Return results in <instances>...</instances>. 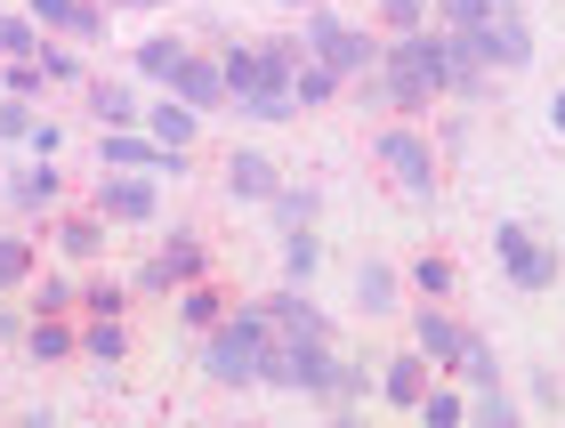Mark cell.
I'll list each match as a JSON object with an SVG mask.
<instances>
[{"instance_id": "d4e9b609", "label": "cell", "mask_w": 565, "mask_h": 428, "mask_svg": "<svg viewBox=\"0 0 565 428\" xmlns=\"http://www.w3.org/2000/svg\"><path fill=\"white\" fill-rule=\"evenodd\" d=\"M235 106H243L250 121H291V114H299V97H291V82H259V89H243Z\"/></svg>"}, {"instance_id": "44dd1931", "label": "cell", "mask_w": 565, "mask_h": 428, "mask_svg": "<svg viewBox=\"0 0 565 428\" xmlns=\"http://www.w3.org/2000/svg\"><path fill=\"white\" fill-rule=\"evenodd\" d=\"M73 347H82V340L65 332V315H33V332H24V356H33V364H65Z\"/></svg>"}, {"instance_id": "83f0119b", "label": "cell", "mask_w": 565, "mask_h": 428, "mask_svg": "<svg viewBox=\"0 0 565 428\" xmlns=\"http://www.w3.org/2000/svg\"><path fill=\"white\" fill-rule=\"evenodd\" d=\"M316 226H282V275H291V283H307V275H316Z\"/></svg>"}, {"instance_id": "9a60e30c", "label": "cell", "mask_w": 565, "mask_h": 428, "mask_svg": "<svg viewBox=\"0 0 565 428\" xmlns=\"http://www.w3.org/2000/svg\"><path fill=\"white\" fill-rule=\"evenodd\" d=\"M194 49H186V33H153V41H138L130 49V65L146 73V82H178V65H186Z\"/></svg>"}, {"instance_id": "e575fe53", "label": "cell", "mask_w": 565, "mask_h": 428, "mask_svg": "<svg viewBox=\"0 0 565 428\" xmlns=\"http://www.w3.org/2000/svg\"><path fill=\"white\" fill-rule=\"evenodd\" d=\"M33 130H41L33 97H9V106H0V138H33Z\"/></svg>"}, {"instance_id": "1f68e13d", "label": "cell", "mask_w": 565, "mask_h": 428, "mask_svg": "<svg viewBox=\"0 0 565 428\" xmlns=\"http://www.w3.org/2000/svg\"><path fill=\"white\" fill-rule=\"evenodd\" d=\"M0 57H41V24L0 9Z\"/></svg>"}, {"instance_id": "484cf974", "label": "cell", "mask_w": 565, "mask_h": 428, "mask_svg": "<svg viewBox=\"0 0 565 428\" xmlns=\"http://www.w3.org/2000/svg\"><path fill=\"white\" fill-rule=\"evenodd\" d=\"M218 73H226V97L259 89V82H267V73H259V41H235V49H218Z\"/></svg>"}, {"instance_id": "6da1fadb", "label": "cell", "mask_w": 565, "mask_h": 428, "mask_svg": "<svg viewBox=\"0 0 565 428\" xmlns=\"http://www.w3.org/2000/svg\"><path fill=\"white\" fill-rule=\"evenodd\" d=\"M275 347V315L267 299H250V308H226L211 323V340H202V372H211L218 388H250L259 381V356Z\"/></svg>"}, {"instance_id": "8992f818", "label": "cell", "mask_w": 565, "mask_h": 428, "mask_svg": "<svg viewBox=\"0 0 565 428\" xmlns=\"http://www.w3.org/2000/svg\"><path fill=\"white\" fill-rule=\"evenodd\" d=\"M97 162H106V170H153V179H186V146H162V138H138V130H106V138H97Z\"/></svg>"}, {"instance_id": "2e32d148", "label": "cell", "mask_w": 565, "mask_h": 428, "mask_svg": "<svg viewBox=\"0 0 565 428\" xmlns=\"http://www.w3.org/2000/svg\"><path fill=\"white\" fill-rule=\"evenodd\" d=\"M380 396H388L396 413H413L420 396H428V356H420V347H413V356H396L388 372H380Z\"/></svg>"}, {"instance_id": "ffe728a7", "label": "cell", "mask_w": 565, "mask_h": 428, "mask_svg": "<svg viewBox=\"0 0 565 428\" xmlns=\"http://www.w3.org/2000/svg\"><path fill=\"white\" fill-rule=\"evenodd\" d=\"M89 114H97V130H130V121L146 114L121 82H89Z\"/></svg>"}, {"instance_id": "7402d4cb", "label": "cell", "mask_w": 565, "mask_h": 428, "mask_svg": "<svg viewBox=\"0 0 565 428\" xmlns=\"http://www.w3.org/2000/svg\"><path fill=\"white\" fill-rule=\"evenodd\" d=\"M452 372H460L469 388H493V381H501V356H493V340H484V332H469V340H460V356H452Z\"/></svg>"}, {"instance_id": "5bb4252c", "label": "cell", "mask_w": 565, "mask_h": 428, "mask_svg": "<svg viewBox=\"0 0 565 428\" xmlns=\"http://www.w3.org/2000/svg\"><path fill=\"white\" fill-rule=\"evenodd\" d=\"M97 218H153V179H97Z\"/></svg>"}, {"instance_id": "ab89813d", "label": "cell", "mask_w": 565, "mask_h": 428, "mask_svg": "<svg viewBox=\"0 0 565 428\" xmlns=\"http://www.w3.org/2000/svg\"><path fill=\"white\" fill-rule=\"evenodd\" d=\"M509 413H518V405L501 396V381H493V388H477V420H484V428H509Z\"/></svg>"}, {"instance_id": "9c48e42d", "label": "cell", "mask_w": 565, "mask_h": 428, "mask_svg": "<svg viewBox=\"0 0 565 428\" xmlns=\"http://www.w3.org/2000/svg\"><path fill=\"white\" fill-rule=\"evenodd\" d=\"M202 267H211V250H202V235H170V243H162V250L146 259V275H138V283H146V291H170V283H194Z\"/></svg>"}, {"instance_id": "d6a6232c", "label": "cell", "mask_w": 565, "mask_h": 428, "mask_svg": "<svg viewBox=\"0 0 565 428\" xmlns=\"http://www.w3.org/2000/svg\"><path fill=\"white\" fill-rule=\"evenodd\" d=\"M33 275V235H0V291H17Z\"/></svg>"}, {"instance_id": "d6986e66", "label": "cell", "mask_w": 565, "mask_h": 428, "mask_svg": "<svg viewBox=\"0 0 565 428\" xmlns=\"http://www.w3.org/2000/svg\"><path fill=\"white\" fill-rule=\"evenodd\" d=\"M525 0H445V24L452 33H493L501 17H518Z\"/></svg>"}, {"instance_id": "5b68a950", "label": "cell", "mask_w": 565, "mask_h": 428, "mask_svg": "<svg viewBox=\"0 0 565 428\" xmlns=\"http://www.w3.org/2000/svg\"><path fill=\"white\" fill-rule=\"evenodd\" d=\"M380 170H388V186L396 194H413V203H428L436 194V146L420 138V130H380Z\"/></svg>"}, {"instance_id": "b9f144b4", "label": "cell", "mask_w": 565, "mask_h": 428, "mask_svg": "<svg viewBox=\"0 0 565 428\" xmlns=\"http://www.w3.org/2000/svg\"><path fill=\"white\" fill-rule=\"evenodd\" d=\"M73 41H106V9H97V0H82V9H73V24H65Z\"/></svg>"}, {"instance_id": "8fae6325", "label": "cell", "mask_w": 565, "mask_h": 428, "mask_svg": "<svg viewBox=\"0 0 565 428\" xmlns=\"http://www.w3.org/2000/svg\"><path fill=\"white\" fill-rule=\"evenodd\" d=\"M226 186H235L243 203H275V194H282V170H275L267 154H250V146H243V154H226Z\"/></svg>"}, {"instance_id": "bcb514c9", "label": "cell", "mask_w": 565, "mask_h": 428, "mask_svg": "<svg viewBox=\"0 0 565 428\" xmlns=\"http://www.w3.org/2000/svg\"><path fill=\"white\" fill-rule=\"evenodd\" d=\"M0 340H17V315H9V308H0Z\"/></svg>"}, {"instance_id": "4316f807", "label": "cell", "mask_w": 565, "mask_h": 428, "mask_svg": "<svg viewBox=\"0 0 565 428\" xmlns=\"http://www.w3.org/2000/svg\"><path fill=\"white\" fill-rule=\"evenodd\" d=\"M291 97H299V106H331V97H340V73H331L323 57H307V65L291 73Z\"/></svg>"}, {"instance_id": "603a6c76", "label": "cell", "mask_w": 565, "mask_h": 428, "mask_svg": "<svg viewBox=\"0 0 565 428\" xmlns=\"http://www.w3.org/2000/svg\"><path fill=\"white\" fill-rule=\"evenodd\" d=\"M146 130L162 138V146H194V130H202V114L178 97V106H146Z\"/></svg>"}, {"instance_id": "f546056e", "label": "cell", "mask_w": 565, "mask_h": 428, "mask_svg": "<svg viewBox=\"0 0 565 428\" xmlns=\"http://www.w3.org/2000/svg\"><path fill=\"white\" fill-rule=\"evenodd\" d=\"M316 211H323L316 186H282L275 194V226H316Z\"/></svg>"}, {"instance_id": "30bf717a", "label": "cell", "mask_w": 565, "mask_h": 428, "mask_svg": "<svg viewBox=\"0 0 565 428\" xmlns=\"http://www.w3.org/2000/svg\"><path fill=\"white\" fill-rule=\"evenodd\" d=\"M170 89L186 97L194 114H218V106H226V73H218V57H202V49H194L186 65H178V82H170Z\"/></svg>"}, {"instance_id": "7a4b0ae2", "label": "cell", "mask_w": 565, "mask_h": 428, "mask_svg": "<svg viewBox=\"0 0 565 428\" xmlns=\"http://www.w3.org/2000/svg\"><path fill=\"white\" fill-rule=\"evenodd\" d=\"M259 388H291V396H340V347L307 340V332H275L259 356Z\"/></svg>"}, {"instance_id": "60d3db41", "label": "cell", "mask_w": 565, "mask_h": 428, "mask_svg": "<svg viewBox=\"0 0 565 428\" xmlns=\"http://www.w3.org/2000/svg\"><path fill=\"white\" fill-rule=\"evenodd\" d=\"M41 73H49V82H82V57H73V49H49V41H41Z\"/></svg>"}, {"instance_id": "c3c4849f", "label": "cell", "mask_w": 565, "mask_h": 428, "mask_svg": "<svg viewBox=\"0 0 565 428\" xmlns=\"http://www.w3.org/2000/svg\"><path fill=\"white\" fill-rule=\"evenodd\" d=\"M275 9H316V0H275Z\"/></svg>"}, {"instance_id": "8d00e7d4", "label": "cell", "mask_w": 565, "mask_h": 428, "mask_svg": "<svg viewBox=\"0 0 565 428\" xmlns=\"http://www.w3.org/2000/svg\"><path fill=\"white\" fill-rule=\"evenodd\" d=\"M65 308H82L73 283H33V315H65Z\"/></svg>"}, {"instance_id": "ee69618b", "label": "cell", "mask_w": 565, "mask_h": 428, "mask_svg": "<svg viewBox=\"0 0 565 428\" xmlns=\"http://www.w3.org/2000/svg\"><path fill=\"white\" fill-rule=\"evenodd\" d=\"M355 396H372V372L340 356V396H331V405H355Z\"/></svg>"}, {"instance_id": "cb8c5ba5", "label": "cell", "mask_w": 565, "mask_h": 428, "mask_svg": "<svg viewBox=\"0 0 565 428\" xmlns=\"http://www.w3.org/2000/svg\"><path fill=\"white\" fill-rule=\"evenodd\" d=\"M57 250H65V259H97V250H106V226H97V203H89L82 218H57Z\"/></svg>"}, {"instance_id": "d590c367", "label": "cell", "mask_w": 565, "mask_h": 428, "mask_svg": "<svg viewBox=\"0 0 565 428\" xmlns=\"http://www.w3.org/2000/svg\"><path fill=\"white\" fill-rule=\"evenodd\" d=\"M380 17H388V33H420V24H428V0H380Z\"/></svg>"}, {"instance_id": "836d02e7", "label": "cell", "mask_w": 565, "mask_h": 428, "mask_svg": "<svg viewBox=\"0 0 565 428\" xmlns=\"http://www.w3.org/2000/svg\"><path fill=\"white\" fill-rule=\"evenodd\" d=\"M452 283H460L452 259H420V267H413V291H428V299H452Z\"/></svg>"}, {"instance_id": "f35d334b", "label": "cell", "mask_w": 565, "mask_h": 428, "mask_svg": "<svg viewBox=\"0 0 565 428\" xmlns=\"http://www.w3.org/2000/svg\"><path fill=\"white\" fill-rule=\"evenodd\" d=\"M82 308H89V315H121V308H130V291H121V283H89Z\"/></svg>"}, {"instance_id": "52a82bcc", "label": "cell", "mask_w": 565, "mask_h": 428, "mask_svg": "<svg viewBox=\"0 0 565 428\" xmlns=\"http://www.w3.org/2000/svg\"><path fill=\"white\" fill-rule=\"evenodd\" d=\"M493 243H501V267H509V283H518V291H550V283H557V250L533 243L525 218H501Z\"/></svg>"}, {"instance_id": "f6af8a7d", "label": "cell", "mask_w": 565, "mask_h": 428, "mask_svg": "<svg viewBox=\"0 0 565 428\" xmlns=\"http://www.w3.org/2000/svg\"><path fill=\"white\" fill-rule=\"evenodd\" d=\"M550 130H557V138H565V89H557V97H550Z\"/></svg>"}, {"instance_id": "f1b7e54d", "label": "cell", "mask_w": 565, "mask_h": 428, "mask_svg": "<svg viewBox=\"0 0 565 428\" xmlns=\"http://www.w3.org/2000/svg\"><path fill=\"white\" fill-rule=\"evenodd\" d=\"M121 347H130V340H121V315H89L82 356H89V364H121Z\"/></svg>"}, {"instance_id": "277c9868", "label": "cell", "mask_w": 565, "mask_h": 428, "mask_svg": "<svg viewBox=\"0 0 565 428\" xmlns=\"http://www.w3.org/2000/svg\"><path fill=\"white\" fill-rule=\"evenodd\" d=\"M307 57H323L331 73H340V82H355V73H372L380 65V41L364 33V24H348L340 9H307Z\"/></svg>"}, {"instance_id": "7c38bea8", "label": "cell", "mask_w": 565, "mask_h": 428, "mask_svg": "<svg viewBox=\"0 0 565 428\" xmlns=\"http://www.w3.org/2000/svg\"><path fill=\"white\" fill-rule=\"evenodd\" d=\"M267 315H275V332H307V340H331V315H323V308H316V299H307L299 283H291V291H275V299H267Z\"/></svg>"}, {"instance_id": "7dc6e473", "label": "cell", "mask_w": 565, "mask_h": 428, "mask_svg": "<svg viewBox=\"0 0 565 428\" xmlns=\"http://www.w3.org/2000/svg\"><path fill=\"white\" fill-rule=\"evenodd\" d=\"M106 9H153V0H106Z\"/></svg>"}, {"instance_id": "e0dca14e", "label": "cell", "mask_w": 565, "mask_h": 428, "mask_svg": "<svg viewBox=\"0 0 565 428\" xmlns=\"http://www.w3.org/2000/svg\"><path fill=\"white\" fill-rule=\"evenodd\" d=\"M396 267L388 259H364V267H355V308H364V315H396Z\"/></svg>"}, {"instance_id": "3957f363", "label": "cell", "mask_w": 565, "mask_h": 428, "mask_svg": "<svg viewBox=\"0 0 565 428\" xmlns=\"http://www.w3.org/2000/svg\"><path fill=\"white\" fill-rule=\"evenodd\" d=\"M380 65H388V106H428V97H445V33L380 41Z\"/></svg>"}, {"instance_id": "ac0fdd59", "label": "cell", "mask_w": 565, "mask_h": 428, "mask_svg": "<svg viewBox=\"0 0 565 428\" xmlns=\"http://www.w3.org/2000/svg\"><path fill=\"white\" fill-rule=\"evenodd\" d=\"M57 186H65L57 170H49V162H33V170H17V179H9V203H17L24 218H41L49 203H57Z\"/></svg>"}, {"instance_id": "ba28073f", "label": "cell", "mask_w": 565, "mask_h": 428, "mask_svg": "<svg viewBox=\"0 0 565 428\" xmlns=\"http://www.w3.org/2000/svg\"><path fill=\"white\" fill-rule=\"evenodd\" d=\"M484 73H493L484 41H477V33H452V24H445V97H484Z\"/></svg>"}, {"instance_id": "4fadbf2b", "label": "cell", "mask_w": 565, "mask_h": 428, "mask_svg": "<svg viewBox=\"0 0 565 428\" xmlns=\"http://www.w3.org/2000/svg\"><path fill=\"white\" fill-rule=\"evenodd\" d=\"M460 340H469V332H460L445 308H420V315H413V347H420L428 364H452V356H460Z\"/></svg>"}, {"instance_id": "7bdbcfd3", "label": "cell", "mask_w": 565, "mask_h": 428, "mask_svg": "<svg viewBox=\"0 0 565 428\" xmlns=\"http://www.w3.org/2000/svg\"><path fill=\"white\" fill-rule=\"evenodd\" d=\"M73 9H82V0H24V17H33V24H57V33L73 24Z\"/></svg>"}, {"instance_id": "4dcf8cb0", "label": "cell", "mask_w": 565, "mask_h": 428, "mask_svg": "<svg viewBox=\"0 0 565 428\" xmlns=\"http://www.w3.org/2000/svg\"><path fill=\"white\" fill-rule=\"evenodd\" d=\"M178 308H186V323H202V332H211V323L226 315V291H218V283H202V275H194V283H186V299H178Z\"/></svg>"}, {"instance_id": "74e56055", "label": "cell", "mask_w": 565, "mask_h": 428, "mask_svg": "<svg viewBox=\"0 0 565 428\" xmlns=\"http://www.w3.org/2000/svg\"><path fill=\"white\" fill-rule=\"evenodd\" d=\"M460 413H469V405H460V396H445V388H428V396H420V420H428V428H452Z\"/></svg>"}]
</instances>
